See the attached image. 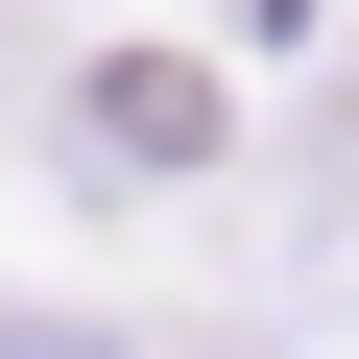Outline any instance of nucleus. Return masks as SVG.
Instances as JSON below:
<instances>
[{"mask_svg":"<svg viewBox=\"0 0 359 359\" xmlns=\"http://www.w3.org/2000/svg\"><path fill=\"white\" fill-rule=\"evenodd\" d=\"M72 120H96V144L144 168V192H168V168H192V144H216V72H168V48H120V72H96Z\"/></svg>","mask_w":359,"mask_h":359,"instance_id":"f257e3e1","label":"nucleus"},{"mask_svg":"<svg viewBox=\"0 0 359 359\" xmlns=\"http://www.w3.org/2000/svg\"><path fill=\"white\" fill-rule=\"evenodd\" d=\"M0 359H120V335H0Z\"/></svg>","mask_w":359,"mask_h":359,"instance_id":"f03ea898","label":"nucleus"},{"mask_svg":"<svg viewBox=\"0 0 359 359\" xmlns=\"http://www.w3.org/2000/svg\"><path fill=\"white\" fill-rule=\"evenodd\" d=\"M335 144H359V96H335Z\"/></svg>","mask_w":359,"mask_h":359,"instance_id":"7ed1b4c3","label":"nucleus"}]
</instances>
